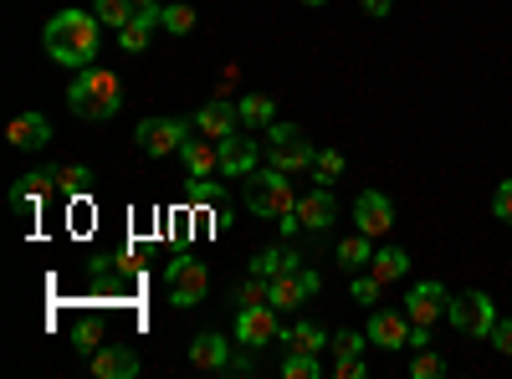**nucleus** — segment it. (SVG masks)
Here are the masks:
<instances>
[{
	"label": "nucleus",
	"mask_w": 512,
	"mask_h": 379,
	"mask_svg": "<svg viewBox=\"0 0 512 379\" xmlns=\"http://www.w3.org/2000/svg\"><path fill=\"white\" fill-rule=\"evenodd\" d=\"M313 175H318L323 185H333L338 175H344V154H338V149H318V159H313Z\"/></svg>",
	"instance_id": "nucleus-34"
},
{
	"label": "nucleus",
	"mask_w": 512,
	"mask_h": 379,
	"mask_svg": "<svg viewBox=\"0 0 512 379\" xmlns=\"http://www.w3.org/2000/svg\"><path fill=\"white\" fill-rule=\"evenodd\" d=\"M333 221H338V200H333V195H328V185H323V190L297 195L292 216H282V231H313V236H323Z\"/></svg>",
	"instance_id": "nucleus-5"
},
{
	"label": "nucleus",
	"mask_w": 512,
	"mask_h": 379,
	"mask_svg": "<svg viewBox=\"0 0 512 379\" xmlns=\"http://www.w3.org/2000/svg\"><path fill=\"white\" fill-rule=\"evenodd\" d=\"M52 185H57V175H52V170H31V175H21V180L11 185V195H6V200H11L16 216H36Z\"/></svg>",
	"instance_id": "nucleus-16"
},
{
	"label": "nucleus",
	"mask_w": 512,
	"mask_h": 379,
	"mask_svg": "<svg viewBox=\"0 0 512 379\" xmlns=\"http://www.w3.org/2000/svg\"><path fill=\"white\" fill-rule=\"evenodd\" d=\"M364 344H369V333H333V359H359L364 354Z\"/></svg>",
	"instance_id": "nucleus-35"
},
{
	"label": "nucleus",
	"mask_w": 512,
	"mask_h": 379,
	"mask_svg": "<svg viewBox=\"0 0 512 379\" xmlns=\"http://www.w3.org/2000/svg\"><path fill=\"white\" fill-rule=\"evenodd\" d=\"M267 292H272V282H267V277L246 272V277L231 287V303H241V308H246V303H267Z\"/></svg>",
	"instance_id": "nucleus-28"
},
{
	"label": "nucleus",
	"mask_w": 512,
	"mask_h": 379,
	"mask_svg": "<svg viewBox=\"0 0 512 379\" xmlns=\"http://www.w3.org/2000/svg\"><path fill=\"white\" fill-rule=\"evenodd\" d=\"M405 318L410 323H420V328H436L441 318H446V308H451V292L441 287V282H415L410 292H405Z\"/></svg>",
	"instance_id": "nucleus-11"
},
{
	"label": "nucleus",
	"mask_w": 512,
	"mask_h": 379,
	"mask_svg": "<svg viewBox=\"0 0 512 379\" xmlns=\"http://www.w3.org/2000/svg\"><path fill=\"white\" fill-rule=\"evenodd\" d=\"M134 0H93V16L103 21V26H113V31H123L128 21H134Z\"/></svg>",
	"instance_id": "nucleus-27"
},
{
	"label": "nucleus",
	"mask_w": 512,
	"mask_h": 379,
	"mask_svg": "<svg viewBox=\"0 0 512 379\" xmlns=\"http://www.w3.org/2000/svg\"><path fill=\"white\" fill-rule=\"evenodd\" d=\"M134 6H164V0H134Z\"/></svg>",
	"instance_id": "nucleus-41"
},
{
	"label": "nucleus",
	"mask_w": 512,
	"mask_h": 379,
	"mask_svg": "<svg viewBox=\"0 0 512 379\" xmlns=\"http://www.w3.org/2000/svg\"><path fill=\"white\" fill-rule=\"evenodd\" d=\"M190 200L195 205H221L226 200V185L221 180H190Z\"/></svg>",
	"instance_id": "nucleus-36"
},
{
	"label": "nucleus",
	"mask_w": 512,
	"mask_h": 379,
	"mask_svg": "<svg viewBox=\"0 0 512 379\" xmlns=\"http://www.w3.org/2000/svg\"><path fill=\"white\" fill-rule=\"evenodd\" d=\"M282 379H318V354H282Z\"/></svg>",
	"instance_id": "nucleus-33"
},
{
	"label": "nucleus",
	"mask_w": 512,
	"mask_h": 379,
	"mask_svg": "<svg viewBox=\"0 0 512 379\" xmlns=\"http://www.w3.org/2000/svg\"><path fill=\"white\" fill-rule=\"evenodd\" d=\"M354 221H359L364 236H390V226H395L390 195H384V190H364V195L354 200Z\"/></svg>",
	"instance_id": "nucleus-13"
},
{
	"label": "nucleus",
	"mask_w": 512,
	"mask_h": 379,
	"mask_svg": "<svg viewBox=\"0 0 512 379\" xmlns=\"http://www.w3.org/2000/svg\"><path fill=\"white\" fill-rule=\"evenodd\" d=\"M318 287H323V277L313 272V267H297V272H282V277H272V292H267V303L277 308V313H297L308 298H318Z\"/></svg>",
	"instance_id": "nucleus-8"
},
{
	"label": "nucleus",
	"mask_w": 512,
	"mask_h": 379,
	"mask_svg": "<svg viewBox=\"0 0 512 379\" xmlns=\"http://www.w3.org/2000/svg\"><path fill=\"white\" fill-rule=\"evenodd\" d=\"M246 205L256 210V216H267V221H282V216H292V205H297V195H292V175H282V170H251L246 175Z\"/></svg>",
	"instance_id": "nucleus-3"
},
{
	"label": "nucleus",
	"mask_w": 512,
	"mask_h": 379,
	"mask_svg": "<svg viewBox=\"0 0 512 379\" xmlns=\"http://www.w3.org/2000/svg\"><path fill=\"white\" fill-rule=\"evenodd\" d=\"M185 139H190V123H185V118H144L139 129H134V144H139V154H149V159L180 154Z\"/></svg>",
	"instance_id": "nucleus-6"
},
{
	"label": "nucleus",
	"mask_w": 512,
	"mask_h": 379,
	"mask_svg": "<svg viewBox=\"0 0 512 379\" xmlns=\"http://www.w3.org/2000/svg\"><path fill=\"white\" fill-rule=\"evenodd\" d=\"M231 359H236V354H231V344L221 339V333H200V339L190 344V364H195V369L226 374V369H231Z\"/></svg>",
	"instance_id": "nucleus-19"
},
{
	"label": "nucleus",
	"mask_w": 512,
	"mask_h": 379,
	"mask_svg": "<svg viewBox=\"0 0 512 379\" xmlns=\"http://www.w3.org/2000/svg\"><path fill=\"white\" fill-rule=\"evenodd\" d=\"M72 349H77L82 359H93V354L103 349V323H98V318H77V323H72Z\"/></svg>",
	"instance_id": "nucleus-26"
},
{
	"label": "nucleus",
	"mask_w": 512,
	"mask_h": 379,
	"mask_svg": "<svg viewBox=\"0 0 512 379\" xmlns=\"http://www.w3.org/2000/svg\"><path fill=\"white\" fill-rule=\"evenodd\" d=\"M487 344H492L497 354H507V359H512V318H502V313H497V323H492V333H487Z\"/></svg>",
	"instance_id": "nucleus-37"
},
{
	"label": "nucleus",
	"mask_w": 512,
	"mask_h": 379,
	"mask_svg": "<svg viewBox=\"0 0 512 379\" xmlns=\"http://www.w3.org/2000/svg\"><path fill=\"white\" fill-rule=\"evenodd\" d=\"M410 328H415V323L405 318V308H400V313H395V308H374L364 333H369V344H374V349L400 354V349H410Z\"/></svg>",
	"instance_id": "nucleus-12"
},
{
	"label": "nucleus",
	"mask_w": 512,
	"mask_h": 379,
	"mask_svg": "<svg viewBox=\"0 0 512 379\" xmlns=\"http://www.w3.org/2000/svg\"><path fill=\"white\" fill-rule=\"evenodd\" d=\"M369 272H374L384 287H390V282H400V277L410 272V251H405V246H384V251H374Z\"/></svg>",
	"instance_id": "nucleus-24"
},
{
	"label": "nucleus",
	"mask_w": 512,
	"mask_h": 379,
	"mask_svg": "<svg viewBox=\"0 0 512 379\" xmlns=\"http://www.w3.org/2000/svg\"><path fill=\"white\" fill-rule=\"evenodd\" d=\"M333 262H338V267H344L349 277H354V272H364V267L374 262V236H364V231H354V236H344V241H338V246H333Z\"/></svg>",
	"instance_id": "nucleus-23"
},
{
	"label": "nucleus",
	"mask_w": 512,
	"mask_h": 379,
	"mask_svg": "<svg viewBox=\"0 0 512 379\" xmlns=\"http://www.w3.org/2000/svg\"><path fill=\"white\" fill-rule=\"evenodd\" d=\"M492 216L512 226V180H502V185H497V195H492Z\"/></svg>",
	"instance_id": "nucleus-38"
},
{
	"label": "nucleus",
	"mask_w": 512,
	"mask_h": 379,
	"mask_svg": "<svg viewBox=\"0 0 512 379\" xmlns=\"http://www.w3.org/2000/svg\"><path fill=\"white\" fill-rule=\"evenodd\" d=\"M57 190L88 195V190H93V170H88V164H67V170H57Z\"/></svg>",
	"instance_id": "nucleus-30"
},
{
	"label": "nucleus",
	"mask_w": 512,
	"mask_h": 379,
	"mask_svg": "<svg viewBox=\"0 0 512 379\" xmlns=\"http://www.w3.org/2000/svg\"><path fill=\"white\" fill-rule=\"evenodd\" d=\"M395 0H364V16H390Z\"/></svg>",
	"instance_id": "nucleus-40"
},
{
	"label": "nucleus",
	"mask_w": 512,
	"mask_h": 379,
	"mask_svg": "<svg viewBox=\"0 0 512 379\" xmlns=\"http://www.w3.org/2000/svg\"><path fill=\"white\" fill-rule=\"evenodd\" d=\"M180 159H185V175L190 180H210V175H216L221 170V149H216V139H185L180 144Z\"/></svg>",
	"instance_id": "nucleus-17"
},
{
	"label": "nucleus",
	"mask_w": 512,
	"mask_h": 379,
	"mask_svg": "<svg viewBox=\"0 0 512 379\" xmlns=\"http://www.w3.org/2000/svg\"><path fill=\"white\" fill-rule=\"evenodd\" d=\"M205 292H210L205 262H190V257L169 262V303H175V308H195V303H205Z\"/></svg>",
	"instance_id": "nucleus-10"
},
{
	"label": "nucleus",
	"mask_w": 512,
	"mask_h": 379,
	"mask_svg": "<svg viewBox=\"0 0 512 379\" xmlns=\"http://www.w3.org/2000/svg\"><path fill=\"white\" fill-rule=\"evenodd\" d=\"M216 149H221V175H226V180H246V175L256 170V139H236V134H231V139H221Z\"/></svg>",
	"instance_id": "nucleus-20"
},
{
	"label": "nucleus",
	"mask_w": 512,
	"mask_h": 379,
	"mask_svg": "<svg viewBox=\"0 0 512 379\" xmlns=\"http://www.w3.org/2000/svg\"><path fill=\"white\" fill-rule=\"evenodd\" d=\"M41 41H47V57L62 62V67H93L98 62V47H103V21L93 11H57L47 21V31H41Z\"/></svg>",
	"instance_id": "nucleus-1"
},
{
	"label": "nucleus",
	"mask_w": 512,
	"mask_h": 379,
	"mask_svg": "<svg viewBox=\"0 0 512 379\" xmlns=\"http://www.w3.org/2000/svg\"><path fill=\"white\" fill-rule=\"evenodd\" d=\"M333 374L338 379H369V364H364V354L359 359H333Z\"/></svg>",
	"instance_id": "nucleus-39"
},
{
	"label": "nucleus",
	"mask_w": 512,
	"mask_h": 379,
	"mask_svg": "<svg viewBox=\"0 0 512 379\" xmlns=\"http://www.w3.org/2000/svg\"><path fill=\"white\" fill-rule=\"evenodd\" d=\"M410 374H415V379H441V374H446V359H441L436 349H415Z\"/></svg>",
	"instance_id": "nucleus-31"
},
{
	"label": "nucleus",
	"mask_w": 512,
	"mask_h": 379,
	"mask_svg": "<svg viewBox=\"0 0 512 379\" xmlns=\"http://www.w3.org/2000/svg\"><path fill=\"white\" fill-rule=\"evenodd\" d=\"M277 308L272 303H246V308H236V344H246V349H267V344H277Z\"/></svg>",
	"instance_id": "nucleus-9"
},
{
	"label": "nucleus",
	"mask_w": 512,
	"mask_h": 379,
	"mask_svg": "<svg viewBox=\"0 0 512 379\" xmlns=\"http://www.w3.org/2000/svg\"><path fill=\"white\" fill-rule=\"evenodd\" d=\"M67 108L77 118H88V123H103L123 108V82L108 72V67H77L72 72V88H67Z\"/></svg>",
	"instance_id": "nucleus-2"
},
{
	"label": "nucleus",
	"mask_w": 512,
	"mask_h": 379,
	"mask_svg": "<svg viewBox=\"0 0 512 379\" xmlns=\"http://www.w3.org/2000/svg\"><path fill=\"white\" fill-rule=\"evenodd\" d=\"M446 318H451V328L472 333V339H487L492 323H497V303L487 298V292H461V298H451Z\"/></svg>",
	"instance_id": "nucleus-7"
},
{
	"label": "nucleus",
	"mask_w": 512,
	"mask_h": 379,
	"mask_svg": "<svg viewBox=\"0 0 512 379\" xmlns=\"http://www.w3.org/2000/svg\"><path fill=\"white\" fill-rule=\"evenodd\" d=\"M6 139H11V149H47L52 144V118L47 113H16L11 123H6Z\"/></svg>",
	"instance_id": "nucleus-15"
},
{
	"label": "nucleus",
	"mask_w": 512,
	"mask_h": 379,
	"mask_svg": "<svg viewBox=\"0 0 512 379\" xmlns=\"http://www.w3.org/2000/svg\"><path fill=\"white\" fill-rule=\"evenodd\" d=\"M236 123H241V108L236 103H226V98H210L200 113H195V134H205V139H231L236 134Z\"/></svg>",
	"instance_id": "nucleus-14"
},
{
	"label": "nucleus",
	"mask_w": 512,
	"mask_h": 379,
	"mask_svg": "<svg viewBox=\"0 0 512 379\" xmlns=\"http://www.w3.org/2000/svg\"><path fill=\"white\" fill-rule=\"evenodd\" d=\"M277 344H282L287 354H323L333 339H328V333H323L318 323H292V328H282V333H277Z\"/></svg>",
	"instance_id": "nucleus-22"
},
{
	"label": "nucleus",
	"mask_w": 512,
	"mask_h": 379,
	"mask_svg": "<svg viewBox=\"0 0 512 379\" xmlns=\"http://www.w3.org/2000/svg\"><path fill=\"white\" fill-rule=\"evenodd\" d=\"M303 6H328V0H303Z\"/></svg>",
	"instance_id": "nucleus-42"
},
{
	"label": "nucleus",
	"mask_w": 512,
	"mask_h": 379,
	"mask_svg": "<svg viewBox=\"0 0 512 379\" xmlns=\"http://www.w3.org/2000/svg\"><path fill=\"white\" fill-rule=\"evenodd\" d=\"M236 108H241V123H246V129H262V134H267L272 123H277V103H272L267 93H251V98H241Z\"/></svg>",
	"instance_id": "nucleus-25"
},
{
	"label": "nucleus",
	"mask_w": 512,
	"mask_h": 379,
	"mask_svg": "<svg viewBox=\"0 0 512 379\" xmlns=\"http://www.w3.org/2000/svg\"><path fill=\"white\" fill-rule=\"evenodd\" d=\"M88 364H93L98 379H134V374H139V354L123 349V344H103Z\"/></svg>",
	"instance_id": "nucleus-18"
},
{
	"label": "nucleus",
	"mask_w": 512,
	"mask_h": 379,
	"mask_svg": "<svg viewBox=\"0 0 512 379\" xmlns=\"http://www.w3.org/2000/svg\"><path fill=\"white\" fill-rule=\"evenodd\" d=\"M349 292H354V303H369V308H374V303H379V292H384V282H379V277L364 267V272H354Z\"/></svg>",
	"instance_id": "nucleus-32"
},
{
	"label": "nucleus",
	"mask_w": 512,
	"mask_h": 379,
	"mask_svg": "<svg viewBox=\"0 0 512 379\" xmlns=\"http://www.w3.org/2000/svg\"><path fill=\"white\" fill-rule=\"evenodd\" d=\"M159 26L169 36H190L195 31V6H159Z\"/></svg>",
	"instance_id": "nucleus-29"
},
{
	"label": "nucleus",
	"mask_w": 512,
	"mask_h": 379,
	"mask_svg": "<svg viewBox=\"0 0 512 379\" xmlns=\"http://www.w3.org/2000/svg\"><path fill=\"white\" fill-rule=\"evenodd\" d=\"M267 144H272V170H282V175H303V170H313V159H318V149L303 139L297 123H272Z\"/></svg>",
	"instance_id": "nucleus-4"
},
{
	"label": "nucleus",
	"mask_w": 512,
	"mask_h": 379,
	"mask_svg": "<svg viewBox=\"0 0 512 379\" xmlns=\"http://www.w3.org/2000/svg\"><path fill=\"white\" fill-rule=\"evenodd\" d=\"M297 267H303V251H297V246H267V251H256V257H251V272L256 277H282V272H297Z\"/></svg>",
	"instance_id": "nucleus-21"
}]
</instances>
